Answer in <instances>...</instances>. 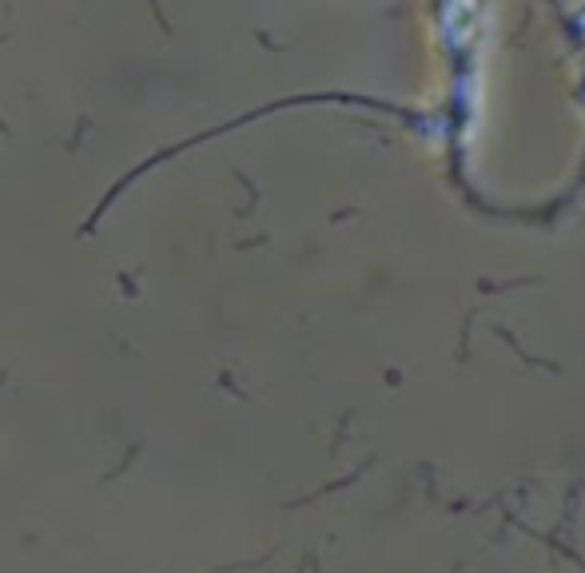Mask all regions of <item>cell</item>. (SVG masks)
Returning a JSON list of instances; mask_svg holds the SVG:
<instances>
[{"label":"cell","mask_w":585,"mask_h":573,"mask_svg":"<svg viewBox=\"0 0 585 573\" xmlns=\"http://www.w3.org/2000/svg\"><path fill=\"white\" fill-rule=\"evenodd\" d=\"M88 128H92V120H88V116H80V123H76V135L68 140V151H76V147H80V140H84Z\"/></svg>","instance_id":"obj_1"},{"label":"cell","mask_w":585,"mask_h":573,"mask_svg":"<svg viewBox=\"0 0 585 573\" xmlns=\"http://www.w3.org/2000/svg\"><path fill=\"white\" fill-rule=\"evenodd\" d=\"M152 13H156L159 28H163V36H171V25H168V16H163V8H159V0H152Z\"/></svg>","instance_id":"obj_2"},{"label":"cell","mask_w":585,"mask_h":573,"mask_svg":"<svg viewBox=\"0 0 585 573\" xmlns=\"http://www.w3.org/2000/svg\"><path fill=\"white\" fill-rule=\"evenodd\" d=\"M0 132H4V135H13V132H8V123H4V120H0Z\"/></svg>","instance_id":"obj_3"}]
</instances>
